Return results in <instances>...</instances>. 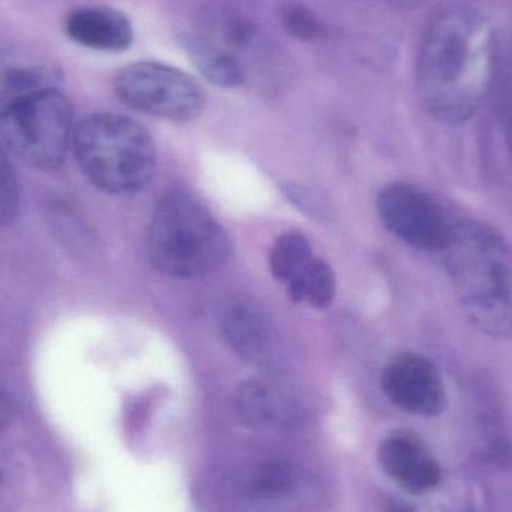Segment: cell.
Returning a JSON list of instances; mask_svg holds the SVG:
<instances>
[{
  "mask_svg": "<svg viewBox=\"0 0 512 512\" xmlns=\"http://www.w3.org/2000/svg\"><path fill=\"white\" fill-rule=\"evenodd\" d=\"M74 129V107L59 89L27 99L0 120L6 146L39 170H56L63 164Z\"/></svg>",
  "mask_w": 512,
  "mask_h": 512,
  "instance_id": "6",
  "label": "cell"
},
{
  "mask_svg": "<svg viewBox=\"0 0 512 512\" xmlns=\"http://www.w3.org/2000/svg\"><path fill=\"white\" fill-rule=\"evenodd\" d=\"M237 411L249 427L264 432L289 429L297 421L292 400L265 381H251L240 388Z\"/></svg>",
  "mask_w": 512,
  "mask_h": 512,
  "instance_id": "13",
  "label": "cell"
},
{
  "mask_svg": "<svg viewBox=\"0 0 512 512\" xmlns=\"http://www.w3.org/2000/svg\"><path fill=\"white\" fill-rule=\"evenodd\" d=\"M18 212V186L3 150L0 149V227L14 221Z\"/></svg>",
  "mask_w": 512,
  "mask_h": 512,
  "instance_id": "19",
  "label": "cell"
},
{
  "mask_svg": "<svg viewBox=\"0 0 512 512\" xmlns=\"http://www.w3.org/2000/svg\"><path fill=\"white\" fill-rule=\"evenodd\" d=\"M216 490L225 512H318L324 504L321 480L288 460H261L234 469Z\"/></svg>",
  "mask_w": 512,
  "mask_h": 512,
  "instance_id": "5",
  "label": "cell"
},
{
  "mask_svg": "<svg viewBox=\"0 0 512 512\" xmlns=\"http://www.w3.org/2000/svg\"><path fill=\"white\" fill-rule=\"evenodd\" d=\"M492 24L478 9L450 6L426 27L415 65L424 111L442 125L468 122L486 101L495 74Z\"/></svg>",
  "mask_w": 512,
  "mask_h": 512,
  "instance_id": "1",
  "label": "cell"
},
{
  "mask_svg": "<svg viewBox=\"0 0 512 512\" xmlns=\"http://www.w3.org/2000/svg\"><path fill=\"white\" fill-rule=\"evenodd\" d=\"M508 141H510V150L512 155V120L510 123V131H508Z\"/></svg>",
  "mask_w": 512,
  "mask_h": 512,
  "instance_id": "21",
  "label": "cell"
},
{
  "mask_svg": "<svg viewBox=\"0 0 512 512\" xmlns=\"http://www.w3.org/2000/svg\"><path fill=\"white\" fill-rule=\"evenodd\" d=\"M65 33L72 42L102 53H123L134 44L131 18L107 5H84L72 9L65 20Z\"/></svg>",
  "mask_w": 512,
  "mask_h": 512,
  "instance_id": "12",
  "label": "cell"
},
{
  "mask_svg": "<svg viewBox=\"0 0 512 512\" xmlns=\"http://www.w3.org/2000/svg\"><path fill=\"white\" fill-rule=\"evenodd\" d=\"M12 415H14V406H12L11 397L3 388H0V430L11 423Z\"/></svg>",
  "mask_w": 512,
  "mask_h": 512,
  "instance_id": "20",
  "label": "cell"
},
{
  "mask_svg": "<svg viewBox=\"0 0 512 512\" xmlns=\"http://www.w3.org/2000/svg\"><path fill=\"white\" fill-rule=\"evenodd\" d=\"M224 334L231 349L248 361H262L271 349V331L251 304L236 303L224 316Z\"/></svg>",
  "mask_w": 512,
  "mask_h": 512,
  "instance_id": "15",
  "label": "cell"
},
{
  "mask_svg": "<svg viewBox=\"0 0 512 512\" xmlns=\"http://www.w3.org/2000/svg\"><path fill=\"white\" fill-rule=\"evenodd\" d=\"M283 32L300 42H319L328 38V24L321 15L300 2H285L279 9Z\"/></svg>",
  "mask_w": 512,
  "mask_h": 512,
  "instance_id": "18",
  "label": "cell"
},
{
  "mask_svg": "<svg viewBox=\"0 0 512 512\" xmlns=\"http://www.w3.org/2000/svg\"><path fill=\"white\" fill-rule=\"evenodd\" d=\"M153 265L168 276L198 279L222 267L230 240L215 216L192 195L173 191L159 201L149 231Z\"/></svg>",
  "mask_w": 512,
  "mask_h": 512,
  "instance_id": "4",
  "label": "cell"
},
{
  "mask_svg": "<svg viewBox=\"0 0 512 512\" xmlns=\"http://www.w3.org/2000/svg\"><path fill=\"white\" fill-rule=\"evenodd\" d=\"M286 286L289 298L312 309H325L336 295L334 271L327 262L315 258Z\"/></svg>",
  "mask_w": 512,
  "mask_h": 512,
  "instance_id": "16",
  "label": "cell"
},
{
  "mask_svg": "<svg viewBox=\"0 0 512 512\" xmlns=\"http://www.w3.org/2000/svg\"><path fill=\"white\" fill-rule=\"evenodd\" d=\"M382 391L397 408L417 417H438L447 409L444 379L436 364L417 352H403L382 372Z\"/></svg>",
  "mask_w": 512,
  "mask_h": 512,
  "instance_id": "9",
  "label": "cell"
},
{
  "mask_svg": "<svg viewBox=\"0 0 512 512\" xmlns=\"http://www.w3.org/2000/svg\"><path fill=\"white\" fill-rule=\"evenodd\" d=\"M378 460L385 474L412 495L432 492L441 483L438 460L412 436L396 433L385 438L379 445Z\"/></svg>",
  "mask_w": 512,
  "mask_h": 512,
  "instance_id": "11",
  "label": "cell"
},
{
  "mask_svg": "<svg viewBox=\"0 0 512 512\" xmlns=\"http://www.w3.org/2000/svg\"><path fill=\"white\" fill-rule=\"evenodd\" d=\"M71 147L81 173L107 194L140 192L155 174L152 135L123 114H90L75 125Z\"/></svg>",
  "mask_w": 512,
  "mask_h": 512,
  "instance_id": "3",
  "label": "cell"
},
{
  "mask_svg": "<svg viewBox=\"0 0 512 512\" xmlns=\"http://www.w3.org/2000/svg\"><path fill=\"white\" fill-rule=\"evenodd\" d=\"M459 306L477 330L512 339V246L477 222L454 224L442 252Z\"/></svg>",
  "mask_w": 512,
  "mask_h": 512,
  "instance_id": "2",
  "label": "cell"
},
{
  "mask_svg": "<svg viewBox=\"0 0 512 512\" xmlns=\"http://www.w3.org/2000/svg\"><path fill=\"white\" fill-rule=\"evenodd\" d=\"M62 71L45 54L30 50L0 51V120L27 99L59 89Z\"/></svg>",
  "mask_w": 512,
  "mask_h": 512,
  "instance_id": "10",
  "label": "cell"
},
{
  "mask_svg": "<svg viewBox=\"0 0 512 512\" xmlns=\"http://www.w3.org/2000/svg\"><path fill=\"white\" fill-rule=\"evenodd\" d=\"M379 218L387 230L409 248L442 254L454 224L441 204L411 183H390L376 198Z\"/></svg>",
  "mask_w": 512,
  "mask_h": 512,
  "instance_id": "8",
  "label": "cell"
},
{
  "mask_svg": "<svg viewBox=\"0 0 512 512\" xmlns=\"http://www.w3.org/2000/svg\"><path fill=\"white\" fill-rule=\"evenodd\" d=\"M315 258L306 236L291 231L277 237L268 254V265L274 279L286 285Z\"/></svg>",
  "mask_w": 512,
  "mask_h": 512,
  "instance_id": "17",
  "label": "cell"
},
{
  "mask_svg": "<svg viewBox=\"0 0 512 512\" xmlns=\"http://www.w3.org/2000/svg\"><path fill=\"white\" fill-rule=\"evenodd\" d=\"M117 98L138 113L186 123L198 119L207 104L206 90L191 74L156 60L123 66L114 75Z\"/></svg>",
  "mask_w": 512,
  "mask_h": 512,
  "instance_id": "7",
  "label": "cell"
},
{
  "mask_svg": "<svg viewBox=\"0 0 512 512\" xmlns=\"http://www.w3.org/2000/svg\"><path fill=\"white\" fill-rule=\"evenodd\" d=\"M182 48L192 65L213 86L237 89L248 80L245 63L218 39L198 33H185L182 36Z\"/></svg>",
  "mask_w": 512,
  "mask_h": 512,
  "instance_id": "14",
  "label": "cell"
}]
</instances>
